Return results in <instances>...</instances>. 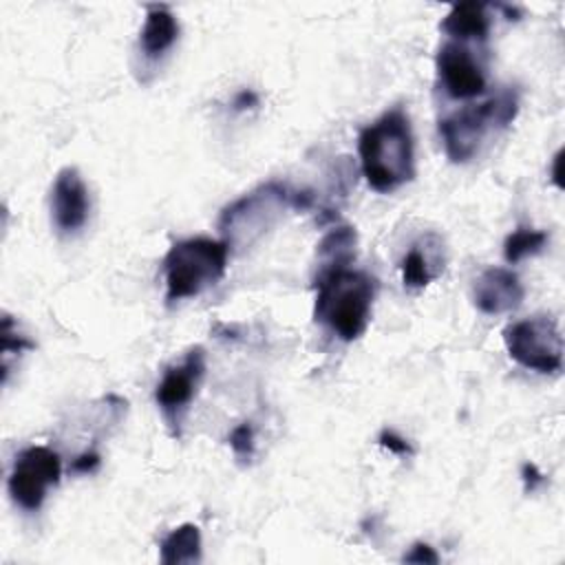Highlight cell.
<instances>
[{
  "instance_id": "6da1fadb",
  "label": "cell",
  "mask_w": 565,
  "mask_h": 565,
  "mask_svg": "<svg viewBox=\"0 0 565 565\" xmlns=\"http://www.w3.org/2000/svg\"><path fill=\"white\" fill-rule=\"evenodd\" d=\"M360 168L375 192H393L415 177V141L408 115L395 106L362 128Z\"/></svg>"
},
{
  "instance_id": "7a4b0ae2",
  "label": "cell",
  "mask_w": 565,
  "mask_h": 565,
  "mask_svg": "<svg viewBox=\"0 0 565 565\" xmlns=\"http://www.w3.org/2000/svg\"><path fill=\"white\" fill-rule=\"evenodd\" d=\"M313 318L342 342L358 340L371 320L375 278L358 269H333L316 276Z\"/></svg>"
},
{
  "instance_id": "3957f363",
  "label": "cell",
  "mask_w": 565,
  "mask_h": 565,
  "mask_svg": "<svg viewBox=\"0 0 565 565\" xmlns=\"http://www.w3.org/2000/svg\"><path fill=\"white\" fill-rule=\"evenodd\" d=\"M519 113V95L505 88L481 104L466 106L439 121L444 152L452 163L470 161L481 146L497 132L505 130Z\"/></svg>"
},
{
  "instance_id": "277c9868",
  "label": "cell",
  "mask_w": 565,
  "mask_h": 565,
  "mask_svg": "<svg viewBox=\"0 0 565 565\" xmlns=\"http://www.w3.org/2000/svg\"><path fill=\"white\" fill-rule=\"evenodd\" d=\"M227 245L223 241L196 236L174 243L163 256L168 305L194 298L216 285L227 267Z\"/></svg>"
},
{
  "instance_id": "5b68a950",
  "label": "cell",
  "mask_w": 565,
  "mask_h": 565,
  "mask_svg": "<svg viewBox=\"0 0 565 565\" xmlns=\"http://www.w3.org/2000/svg\"><path fill=\"white\" fill-rule=\"evenodd\" d=\"M289 207H294V192L278 181H267L223 207L221 241L227 249H245L269 232Z\"/></svg>"
},
{
  "instance_id": "8992f818",
  "label": "cell",
  "mask_w": 565,
  "mask_h": 565,
  "mask_svg": "<svg viewBox=\"0 0 565 565\" xmlns=\"http://www.w3.org/2000/svg\"><path fill=\"white\" fill-rule=\"evenodd\" d=\"M503 342L514 362L536 373H558L563 366V338L552 316H532L512 322Z\"/></svg>"
},
{
  "instance_id": "52a82bcc",
  "label": "cell",
  "mask_w": 565,
  "mask_h": 565,
  "mask_svg": "<svg viewBox=\"0 0 565 565\" xmlns=\"http://www.w3.org/2000/svg\"><path fill=\"white\" fill-rule=\"evenodd\" d=\"M62 477V459L49 446H29L13 459L9 472V494L24 512H38L46 499L49 488L57 486Z\"/></svg>"
},
{
  "instance_id": "ba28073f",
  "label": "cell",
  "mask_w": 565,
  "mask_h": 565,
  "mask_svg": "<svg viewBox=\"0 0 565 565\" xmlns=\"http://www.w3.org/2000/svg\"><path fill=\"white\" fill-rule=\"evenodd\" d=\"M203 375H205V351L201 347H194L181 358V362L170 364L157 384L154 399L174 437H179L181 419L190 402L194 399L203 382Z\"/></svg>"
},
{
  "instance_id": "9c48e42d",
  "label": "cell",
  "mask_w": 565,
  "mask_h": 565,
  "mask_svg": "<svg viewBox=\"0 0 565 565\" xmlns=\"http://www.w3.org/2000/svg\"><path fill=\"white\" fill-rule=\"evenodd\" d=\"M439 84L452 99H472L486 90V73L475 53L463 44L448 40L435 57Z\"/></svg>"
},
{
  "instance_id": "30bf717a",
  "label": "cell",
  "mask_w": 565,
  "mask_h": 565,
  "mask_svg": "<svg viewBox=\"0 0 565 565\" xmlns=\"http://www.w3.org/2000/svg\"><path fill=\"white\" fill-rule=\"evenodd\" d=\"M90 212V199L88 188L79 174L77 168H62L55 174L53 188H51V218L57 232L62 234H75L79 232Z\"/></svg>"
},
{
  "instance_id": "8fae6325",
  "label": "cell",
  "mask_w": 565,
  "mask_h": 565,
  "mask_svg": "<svg viewBox=\"0 0 565 565\" xmlns=\"http://www.w3.org/2000/svg\"><path fill=\"white\" fill-rule=\"evenodd\" d=\"M525 289L519 276L505 267L483 269L472 285L475 307L486 316H501L514 311L523 302Z\"/></svg>"
},
{
  "instance_id": "7c38bea8",
  "label": "cell",
  "mask_w": 565,
  "mask_h": 565,
  "mask_svg": "<svg viewBox=\"0 0 565 565\" xmlns=\"http://www.w3.org/2000/svg\"><path fill=\"white\" fill-rule=\"evenodd\" d=\"M444 243L437 234L428 232L417 243H413L402 258V280L411 289H422L444 271Z\"/></svg>"
},
{
  "instance_id": "4fadbf2b",
  "label": "cell",
  "mask_w": 565,
  "mask_h": 565,
  "mask_svg": "<svg viewBox=\"0 0 565 565\" xmlns=\"http://www.w3.org/2000/svg\"><path fill=\"white\" fill-rule=\"evenodd\" d=\"M179 38V22L166 4H150L141 33H139V53L148 62L163 57Z\"/></svg>"
},
{
  "instance_id": "5bb4252c",
  "label": "cell",
  "mask_w": 565,
  "mask_h": 565,
  "mask_svg": "<svg viewBox=\"0 0 565 565\" xmlns=\"http://www.w3.org/2000/svg\"><path fill=\"white\" fill-rule=\"evenodd\" d=\"M441 31L455 42H483L490 33L488 4L483 2H459L441 20Z\"/></svg>"
},
{
  "instance_id": "9a60e30c",
  "label": "cell",
  "mask_w": 565,
  "mask_h": 565,
  "mask_svg": "<svg viewBox=\"0 0 565 565\" xmlns=\"http://www.w3.org/2000/svg\"><path fill=\"white\" fill-rule=\"evenodd\" d=\"M358 234L351 225L329 230L316 245V276L349 267L355 260Z\"/></svg>"
},
{
  "instance_id": "2e32d148",
  "label": "cell",
  "mask_w": 565,
  "mask_h": 565,
  "mask_svg": "<svg viewBox=\"0 0 565 565\" xmlns=\"http://www.w3.org/2000/svg\"><path fill=\"white\" fill-rule=\"evenodd\" d=\"M159 558L163 565L199 563L201 561V530L194 523L174 527L159 545Z\"/></svg>"
},
{
  "instance_id": "e0dca14e",
  "label": "cell",
  "mask_w": 565,
  "mask_h": 565,
  "mask_svg": "<svg viewBox=\"0 0 565 565\" xmlns=\"http://www.w3.org/2000/svg\"><path fill=\"white\" fill-rule=\"evenodd\" d=\"M547 243V234L541 232V230H527V227H521L516 232H512L505 243H503V256L510 265L527 258V256H534L539 254Z\"/></svg>"
},
{
  "instance_id": "ac0fdd59",
  "label": "cell",
  "mask_w": 565,
  "mask_h": 565,
  "mask_svg": "<svg viewBox=\"0 0 565 565\" xmlns=\"http://www.w3.org/2000/svg\"><path fill=\"white\" fill-rule=\"evenodd\" d=\"M227 444L234 452V457L243 463H247L252 457H254V450H256V441H254V428L249 422H243L238 424L236 428H232L230 437H227Z\"/></svg>"
},
{
  "instance_id": "d6986e66",
  "label": "cell",
  "mask_w": 565,
  "mask_h": 565,
  "mask_svg": "<svg viewBox=\"0 0 565 565\" xmlns=\"http://www.w3.org/2000/svg\"><path fill=\"white\" fill-rule=\"evenodd\" d=\"M377 441H380V446H384L388 452H393V455H397V457L413 455L411 444H408L404 437H399L395 430H382L380 437H377Z\"/></svg>"
},
{
  "instance_id": "ffe728a7",
  "label": "cell",
  "mask_w": 565,
  "mask_h": 565,
  "mask_svg": "<svg viewBox=\"0 0 565 565\" xmlns=\"http://www.w3.org/2000/svg\"><path fill=\"white\" fill-rule=\"evenodd\" d=\"M404 561L406 563H430V565H435V563H439V556L428 543H415L411 547V552L404 554Z\"/></svg>"
},
{
  "instance_id": "44dd1931",
  "label": "cell",
  "mask_w": 565,
  "mask_h": 565,
  "mask_svg": "<svg viewBox=\"0 0 565 565\" xmlns=\"http://www.w3.org/2000/svg\"><path fill=\"white\" fill-rule=\"evenodd\" d=\"M99 466V455L95 452V450H88V452H84V455H79V457H75L73 459V463H71V468L68 470H73V472H82V475H86V472H93L95 468Z\"/></svg>"
},
{
  "instance_id": "7402d4cb",
  "label": "cell",
  "mask_w": 565,
  "mask_h": 565,
  "mask_svg": "<svg viewBox=\"0 0 565 565\" xmlns=\"http://www.w3.org/2000/svg\"><path fill=\"white\" fill-rule=\"evenodd\" d=\"M521 479L525 486V492H534L541 483H543V475L539 472V468L534 463H523L521 468Z\"/></svg>"
},
{
  "instance_id": "603a6c76",
  "label": "cell",
  "mask_w": 565,
  "mask_h": 565,
  "mask_svg": "<svg viewBox=\"0 0 565 565\" xmlns=\"http://www.w3.org/2000/svg\"><path fill=\"white\" fill-rule=\"evenodd\" d=\"M258 106V97L254 90H241L236 97H234V110H247V108H254Z\"/></svg>"
},
{
  "instance_id": "cb8c5ba5",
  "label": "cell",
  "mask_w": 565,
  "mask_h": 565,
  "mask_svg": "<svg viewBox=\"0 0 565 565\" xmlns=\"http://www.w3.org/2000/svg\"><path fill=\"white\" fill-rule=\"evenodd\" d=\"M561 157H563V152L558 150L556 157H554V168H552V174H554V181H556L558 188L563 185V183H561Z\"/></svg>"
}]
</instances>
